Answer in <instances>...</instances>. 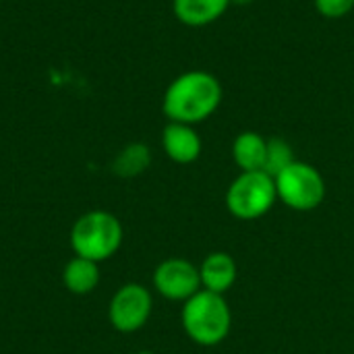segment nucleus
Returning a JSON list of instances; mask_svg holds the SVG:
<instances>
[{
    "instance_id": "obj_10",
    "label": "nucleus",
    "mask_w": 354,
    "mask_h": 354,
    "mask_svg": "<svg viewBox=\"0 0 354 354\" xmlns=\"http://www.w3.org/2000/svg\"><path fill=\"white\" fill-rule=\"evenodd\" d=\"M232 0H172L174 17L187 27H205L218 21Z\"/></svg>"
},
{
    "instance_id": "obj_5",
    "label": "nucleus",
    "mask_w": 354,
    "mask_h": 354,
    "mask_svg": "<svg viewBox=\"0 0 354 354\" xmlns=\"http://www.w3.org/2000/svg\"><path fill=\"white\" fill-rule=\"evenodd\" d=\"M274 180L278 201L295 212H313L326 199V180L313 164L295 160Z\"/></svg>"
},
{
    "instance_id": "obj_2",
    "label": "nucleus",
    "mask_w": 354,
    "mask_h": 354,
    "mask_svg": "<svg viewBox=\"0 0 354 354\" xmlns=\"http://www.w3.org/2000/svg\"><path fill=\"white\" fill-rule=\"evenodd\" d=\"M180 324L185 334L199 346L212 348L222 344L232 330V311L224 295L199 290L183 303Z\"/></svg>"
},
{
    "instance_id": "obj_14",
    "label": "nucleus",
    "mask_w": 354,
    "mask_h": 354,
    "mask_svg": "<svg viewBox=\"0 0 354 354\" xmlns=\"http://www.w3.org/2000/svg\"><path fill=\"white\" fill-rule=\"evenodd\" d=\"M292 162H295V151H292V147H290L288 141H284L280 137L268 139V156H266V168H263V172H268L270 176H278Z\"/></svg>"
},
{
    "instance_id": "obj_11",
    "label": "nucleus",
    "mask_w": 354,
    "mask_h": 354,
    "mask_svg": "<svg viewBox=\"0 0 354 354\" xmlns=\"http://www.w3.org/2000/svg\"><path fill=\"white\" fill-rule=\"evenodd\" d=\"M268 139L255 131H245L236 135L232 143V160L241 172H257L266 168Z\"/></svg>"
},
{
    "instance_id": "obj_9",
    "label": "nucleus",
    "mask_w": 354,
    "mask_h": 354,
    "mask_svg": "<svg viewBox=\"0 0 354 354\" xmlns=\"http://www.w3.org/2000/svg\"><path fill=\"white\" fill-rule=\"evenodd\" d=\"M199 276H201V288L216 292V295H226L239 280V266L234 257L226 251H214L205 255V259L199 266Z\"/></svg>"
},
{
    "instance_id": "obj_6",
    "label": "nucleus",
    "mask_w": 354,
    "mask_h": 354,
    "mask_svg": "<svg viewBox=\"0 0 354 354\" xmlns=\"http://www.w3.org/2000/svg\"><path fill=\"white\" fill-rule=\"evenodd\" d=\"M153 311V297L149 288L137 282H129L120 286L108 307V319L116 332L133 334L141 330Z\"/></svg>"
},
{
    "instance_id": "obj_15",
    "label": "nucleus",
    "mask_w": 354,
    "mask_h": 354,
    "mask_svg": "<svg viewBox=\"0 0 354 354\" xmlns=\"http://www.w3.org/2000/svg\"><path fill=\"white\" fill-rule=\"evenodd\" d=\"M313 4L326 19H342L354 8V0H313Z\"/></svg>"
},
{
    "instance_id": "obj_12",
    "label": "nucleus",
    "mask_w": 354,
    "mask_h": 354,
    "mask_svg": "<svg viewBox=\"0 0 354 354\" xmlns=\"http://www.w3.org/2000/svg\"><path fill=\"white\" fill-rule=\"evenodd\" d=\"M62 282L66 286L68 292L73 295H89L95 290V286L100 284V263L85 259V257H73L62 272Z\"/></svg>"
},
{
    "instance_id": "obj_8",
    "label": "nucleus",
    "mask_w": 354,
    "mask_h": 354,
    "mask_svg": "<svg viewBox=\"0 0 354 354\" xmlns=\"http://www.w3.org/2000/svg\"><path fill=\"white\" fill-rule=\"evenodd\" d=\"M162 147L176 164H193L199 160L203 143L195 127L183 122H168L162 133Z\"/></svg>"
},
{
    "instance_id": "obj_7",
    "label": "nucleus",
    "mask_w": 354,
    "mask_h": 354,
    "mask_svg": "<svg viewBox=\"0 0 354 354\" xmlns=\"http://www.w3.org/2000/svg\"><path fill=\"white\" fill-rule=\"evenodd\" d=\"M151 282L160 297L168 301H176V303H185L201 290L199 268L183 257L164 259L153 270Z\"/></svg>"
},
{
    "instance_id": "obj_1",
    "label": "nucleus",
    "mask_w": 354,
    "mask_h": 354,
    "mask_svg": "<svg viewBox=\"0 0 354 354\" xmlns=\"http://www.w3.org/2000/svg\"><path fill=\"white\" fill-rule=\"evenodd\" d=\"M222 97L224 89L216 75L207 71H187L166 87L162 110L170 122L195 127L220 108Z\"/></svg>"
},
{
    "instance_id": "obj_3",
    "label": "nucleus",
    "mask_w": 354,
    "mask_h": 354,
    "mask_svg": "<svg viewBox=\"0 0 354 354\" xmlns=\"http://www.w3.org/2000/svg\"><path fill=\"white\" fill-rule=\"evenodd\" d=\"M124 239L120 220L104 209L83 214L71 228V247L77 257L102 263L116 255Z\"/></svg>"
},
{
    "instance_id": "obj_16",
    "label": "nucleus",
    "mask_w": 354,
    "mask_h": 354,
    "mask_svg": "<svg viewBox=\"0 0 354 354\" xmlns=\"http://www.w3.org/2000/svg\"><path fill=\"white\" fill-rule=\"evenodd\" d=\"M232 2H239V4H249V2H253V0H232Z\"/></svg>"
},
{
    "instance_id": "obj_17",
    "label": "nucleus",
    "mask_w": 354,
    "mask_h": 354,
    "mask_svg": "<svg viewBox=\"0 0 354 354\" xmlns=\"http://www.w3.org/2000/svg\"><path fill=\"white\" fill-rule=\"evenodd\" d=\"M135 354H153V353H149V351H139V353H135Z\"/></svg>"
},
{
    "instance_id": "obj_4",
    "label": "nucleus",
    "mask_w": 354,
    "mask_h": 354,
    "mask_svg": "<svg viewBox=\"0 0 354 354\" xmlns=\"http://www.w3.org/2000/svg\"><path fill=\"white\" fill-rule=\"evenodd\" d=\"M278 201L276 180L263 170L241 172L226 191V207L236 220H259Z\"/></svg>"
},
{
    "instance_id": "obj_13",
    "label": "nucleus",
    "mask_w": 354,
    "mask_h": 354,
    "mask_svg": "<svg viewBox=\"0 0 354 354\" xmlns=\"http://www.w3.org/2000/svg\"><path fill=\"white\" fill-rule=\"evenodd\" d=\"M151 164V151L145 143H129L114 158L112 170L120 178H133L143 174Z\"/></svg>"
}]
</instances>
